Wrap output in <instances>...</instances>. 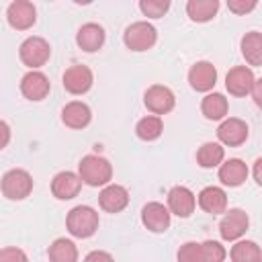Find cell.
<instances>
[{
	"mask_svg": "<svg viewBox=\"0 0 262 262\" xmlns=\"http://www.w3.org/2000/svg\"><path fill=\"white\" fill-rule=\"evenodd\" d=\"M78 176L88 186H106L113 178V166L106 158L88 154L78 164Z\"/></svg>",
	"mask_w": 262,
	"mask_h": 262,
	"instance_id": "obj_1",
	"label": "cell"
},
{
	"mask_svg": "<svg viewBox=\"0 0 262 262\" xmlns=\"http://www.w3.org/2000/svg\"><path fill=\"white\" fill-rule=\"evenodd\" d=\"M66 227L74 237H80V239L92 237L98 229V213L88 205H78L70 209L66 217Z\"/></svg>",
	"mask_w": 262,
	"mask_h": 262,
	"instance_id": "obj_2",
	"label": "cell"
},
{
	"mask_svg": "<svg viewBox=\"0 0 262 262\" xmlns=\"http://www.w3.org/2000/svg\"><path fill=\"white\" fill-rule=\"evenodd\" d=\"M0 190L8 201H25L33 192V176L23 168H12L4 172Z\"/></svg>",
	"mask_w": 262,
	"mask_h": 262,
	"instance_id": "obj_3",
	"label": "cell"
},
{
	"mask_svg": "<svg viewBox=\"0 0 262 262\" xmlns=\"http://www.w3.org/2000/svg\"><path fill=\"white\" fill-rule=\"evenodd\" d=\"M123 41H125L127 49H131V51H147L156 45L158 31L147 20H135L125 29Z\"/></svg>",
	"mask_w": 262,
	"mask_h": 262,
	"instance_id": "obj_4",
	"label": "cell"
},
{
	"mask_svg": "<svg viewBox=\"0 0 262 262\" xmlns=\"http://www.w3.org/2000/svg\"><path fill=\"white\" fill-rule=\"evenodd\" d=\"M18 57L20 61L31 68V70H39L41 66H45L51 57V45L43 39V37H27L20 47H18Z\"/></svg>",
	"mask_w": 262,
	"mask_h": 262,
	"instance_id": "obj_5",
	"label": "cell"
},
{
	"mask_svg": "<svg viewBox=\"0 0 262 262\" xmlns=\"http://www.w3.org/2000/svg\"><path fill=\"white\" fill-rule=\"evenodd\" d=\"M250 227V217L244 209H229L219 221V235L225 242H237Z\"/></svg>",
	"mask_w": 262,
	"mask_h": 262,
	"instance_id": "obj_6",
	"label": "cell"
},
{
	"mask_svg": "<svg viewBox=\"0 0 262 262\" xmlns=\"http://www.w3.org/2000/svg\"><path fill=\"white\" fill-rule=\"evenodd\" d=\"M61 82H63L66 92H70V94H74V96H80V94H86V92L92 88V84H94V74H92V70H90L88 66H84V63H74V66H70V68L63 72Z\"/></svg>",
	"mask_w": 262,
	"mask_h": 262,
	"instance_id": "obj_7",
	"label": "cell"
},
{
	"mask_svg": "<svg viewBox=\"0 0 262 262\" xmlns=\"http://www.w3.org/2000/svg\"><path fill=\"white\" fill-rule=\"evenodd\" d=\"M143 104H145V108H147L151 115L160 117V115H166V113H170V111L174 108L176 96H174V92H172L168 86H164V84H154V86H149V88L145 90V94H143Z\"/></svg>",
	"mask_w": 262,
	"mask_h": 262,
	"instance_id": "obj_8",
	"label": "cell"
},
{
	"mask_svg": "<svg viewBox=\"0 0 262 262\" xmlns=\"http://www.w3.org/2000/svg\"><path fill=\"white\" fill-rule=\"evenodd\" d=\"M168 211L170 215H176V217H190L194 213V207H196V196L194 192L188 188V186H172L168 190Z\"/></svg>",
	"mask_w": 262,
	"mask_h": 262,
	"instance_id": "obj_9",
	"label": "cell"
},
{
	"mask_svg": "<svg viewBox=\"0 0 262 262\" xmlns=\"http://www.w3.org/2000/svg\"><path fill=\"white\" fill-rule=\"evenodd\" d=\"M172 215L168 211L166 205L158 203V201H149L143 205L141 209V223L151 231V233H164L170 227Z\"/></svg>",
	"mask_w": 262,
	"mask_h": 262,
	"instance_id": "obj_10",
	"label": "cell"
},
{
	"mask_svg": "<svg viewBox=\"0 0 262 262\" xmlns=\"http://www.w3.org/2000/svg\"><path fill=\"white\" fill-rule=\"evenodd\" d=\"M6 20L16 31H27L37 20V10L29 0H14L6 8Z\"/></svg>",
	"mask_w": 262,
	"mask_h": 262,
	"instance_id": "obj_11",
	"label": "cell"
},
{
	"mask_svg": "<svg viewBox=\"0 0 262 262\" xmlns=\"http://www.w3.org/2000/svg\"><path fill=\"white\" fill-rule=\"evenodd\" d=\"M254 82H256V76H254L252 68H248V66H235L225 76V88H227V92L231 96H237V98L248 96L250 90H252V86H254Z\"/></svg>",
	"mask_w": 262,
	"mask_h": 262,
	"instance_id": "obj_12",
	"label": "cell"
},
{
	"mask_svg": "<svg viewBox=\"0 0 262 262\" xmlns=\"http://www.w3.org/2000/svg\"><path fill=\"white\" fill-rule=\"evenodd\" d=\"M217 139L221 145L237 147L248 139V125L237 117H227L217 127Z\"/></svg>",
	"mask_w": 262,
	"mask_h": 262,
	"instance_id": "obj_13",
	"label": "cell"
},
{
	"mask_svg": "<svg viewBox=\"0 0 262 262\" xmlns=\"http://www.w3.org/2000/svg\"><path fill=\"white\" fill-rule=\"evenodd\" d=\"M49 90H51V82H49V78H47L43 72H39V70L27 72V74L23 76V80H20V92H23V96L29 98V100H35V102H37V100H43V98H47Z\"/></svg>",
	"mask_w": 262,
	"mask_h": 262,
	"instance_id": "obj_14",
	"label": "cell"
},
{
	"mask_svg": "<svg viewBox=\"0 0 262 262\" xmlns=\"http://www.w3.org/2000/svg\"><path fill=\"white\" fill-rule=\"evenodd\" d=\"M217 82V68L211 61H196L188 70V84L196 92H209L213 90Z\"/></svg>",
	"mask_w": 262,
	"mask_h": 262,
	"instance_id": "obj_15",
	"label": "cell"
},
{
	"mask_svg": "<svg viewBox=\"0 0 262 262\" xmlns=\"http://www.w3.org/2000/svg\"><path fill=\"white\" fill-rule=\"evenodd\" d=\"M248 174H250V170H248L246 162H244V160H239V158L223 160V162L219 164V172H217V176H219L221 184H223V186H229V188L242 186V184L246 182Z\"/></svg>",
	"mask_w": 262,
	"mask_h": 262,
	"instance_id": "obj_16",
	"label": "cell"
},
{
	"mask_svg": "<svg viewBox=\"0 0 262 262\" xmlns=\"http://www.w3.org/2000/svg\"><path fill=\"white\" fill-rule=\"evenodd\" d=\"M82 188V180L76 172H70V170H63V172H57L51 180V194L59 201H70L74 196H78Z\"/></svg>",
	"mask_w": 262,
	"mask_h": 262,
	"instance_id": "obj_17",
	"label": "cell"
},
{
	"mask_svg": "<svg viewBox=\"0 0 262 262\" xmlns=\"http://www.w3.org/2000/svg\"><path fill=\"white\" fill-rule=\"evenodd\" d=\"M98 205L106 213H121L129 205V192L121 184H106L98 194Z\"/></svg>",
	"mask_w": 262,
	"mask_h": 262,
	"instance_id": "obj_18",
	"label": "cell"
},
{
	"mask_svg": "<svg viewBox=\"0 0 262 262\" xmlns=\"http://www.w3.org/2000/svg\"><path fill=\"white\" fill-rule=\"evenodd\" d=\"M104 39H106V33H104V29L98 23H86L76 33V43L86 53L98 51L104 45Z\"/></svg>",
	"mask_w": 262,
	"mask_h": 262,
	"instance_id": "obj_19",
	"label": "cell"
},
{
	"mask_svg": "<svg viewBox=\"0 0 262 262\" xmlns=\"http://www.w3.org/2000/svg\"><path fill=\"white\" fill-rule=\"evenodd\" d=\"M196 203L205 213L221 215L227 211V192L221 186H205L196 194Z\"/></svg>",
	"mask_w": 262,
	"mask_h": 262,
	"instance_id": "obj_20",
	"label": "cell"
},
{
	"mask_svg": "<svg viewBox=\"0 0 262 262\" xmlns=\"http://www.w3.org/2000/svg\"><path fill=\"white\" fill-rule=\"evenodd\" d=\"M61 121L70 129H84L92 121V111L82 100H72L61 108Z\"/></svg>",
	"mask_w": 262,
	"mask_h": 262,
	"instance_id": "obj_21",
	"label": "cell"
},
{
	"mask_svg": "<svg viewBox=\"0 0 262 262\" xmlns=\"http://www.w3.org/2000/svg\"><path fill=\"white\" fill-rule=\"evenodd\" d=\"M227 111H229V102L221 92H209L201 100V113L209 121H223L227 117Z\"/></svg>",
	"mask_w": 262,
	"mask_h": 262,
	"instance_id": "obj_22",
	"label": "cell"
},
{
	"mask_svg": "<svg viewBox=\"0 0 262 262\" xmlns=\"http://www.w3.org/2000/svg\"><path fill=\"white\" fill-rule=\"evenodd\" d=\"M225 160V149L221 143L217 141H207L196 149V164L205 170L209 168H217L221 162Z\"/></svg>",
	"mask_w": 262,
	"mask_h": 262,
	"instance_id": "obj_23",
	"label": "cell"
},
{
	"mask_svg": "<svg viewBox=\"0 0 262 262\" xmlns=\"http://www.w3.org/2000/svg\"><path fill=\"white\" fill-rule=\"evenodd\" d=\"M49 262H78V248L68 237H57L47 250Z\"/></svg>",
	"mask_w": 262,
	"mask_h": 262,
	"instance_id": "obj_24",
	"label": "cell"
},
{
	"mask_svg": "<svg viewBox=\"0 0 262 262\" xmlns=\"http://www.w3.org/2000/svg\"><path fill=\"white\" fill-rule=\"evenodd\" d=\"M242 55L250 66H262V35L258 31H250L242 37Z\"/></svg>",
	"mask_w": 262,
	"mask_h": 262,
	"instance_id": "obj_25",
	"label": "cell"
},
{
	"mask_svg": "<svg viewBox=\"0 0 262 262\" xmlns=\"http://www.w3.org/2000/svg\"><path fill=\"white\" fill-rule=\"evenodd\" d=\"M219 10L217 0H188L186 2V14L194 23H207L211 20Z\"/></svg>",
	"mask_w": 262,
	"mask_h": 262,
	"instance_id": "obj_26",
	"label": "cell"
},
{
	"mask_svg": "<svg viewBox=\"0 0 262 262\" xmlns=\"http://www.w3.org/2000/svg\"><path fill=\"white\" fill-rule=\"evenodd\" d=\"M231 262H262L260 246L252 239H237L229 252Z\"/></svg>",
	"mask_w": 262,
	"mask_h": 262,
	"instance_id": "obj_27",
	"label": "cell"
},
{
	"mask_svg": "<svg viewBox=\"0 0 262 262\" xmlns=\"http://www.w3.org/2000/svg\"><path fill=\"white\" fill-rule=\"evenodd\" d=\"M164 131V123H162V117H156V115H147L143 119L137 121L135 125V133L141 141H156Z\"/></svg>",
	"mask_w": 262,
	"mask_h": 262,
	"instance_id": "obj_28",
	"label": "cell"
},
{
	"mask_svg": "<svg viewBox=\"0 0 262 262\" xmlns=\"http://www.w3.org/2000/svg\"><path fill=\"white\" fill-rule=\"evenodd\" d=\"M225 256H227V252L221 246V242L207 239L201 244V262H223Z\"/></svg>",
	"mask_w": 262,
	"mask_h": 262,
	"instance_id": "obj_29",
	"label": "cell"
},
{
	"mask_svg": "<svg viewBox=\"0 0 262 262\" xmlns=\"http://www.w3.org/2000/svg\"><path fill=\"white\" fill-rule=\"evenodd\" d=\"M170 2L168 0H139V10L147 18H160L168 12Z\"/></svg>",
	"mask_w": 262,
	"mask_h": 262,
	"instance_id": "obj_30",
	"label": "cell"
},
{
	"mask_svg": "<svg viewBox=\"0 0 262 262\" xmlns=\"http://www.w3.org/2000/svg\"><path fill=\"white\" fill-rule=\"evenodd\" d=\"M178 262H201V244L199 242H186L178 248L176 254Z\"/></svg>",
	"mask_w": 262,
	"mask_h": 262,
	"instance_id": "obj_31",
	"label": "cell"
},
{
	"mask_svg": "<svg viewBox=\"0 0 262 262\" xmlns=\"http://www.w3.org/2000/svg\"><path fill=\"white\" fill-rule=\"evenodd\" d=\"M0 262H29V256L25 254V250L16 246H8L0 250Z\"/></svg>",
	"mask_w": 262,
	"mask_h": 262,
	"instance_id": "obj_32",
	"label": "cell"
},
{
	"mask_svg": "<svg viewBox=\"0 0 262 262\" xmlns=\"http://www.w3.org/2000/svg\"><path fill=\"white\" fill-rule=\"evenodd\" d=\"M256 4H258L256 0H229V2H227V8H229L231 12H235V14H246V12L254 10Z\"/></svg>",
	"mask_w": 262,
	"mask_h": 262,
	"instance_id": "obj_33",
	"label": "cell"
},
{
	"mask_svg": "<svg viewBox=\"0 0 262 262\" xmlns=\"http://www.w3.org/2000/svg\"><path fill=\"white\" fill-rule=\"evenodd\" d=\"M84 262H115V258L104 250H92L86 254Z\"/></svg>",
	"mask_w": 262,
	"mask_h": 262,
	"instance_id": "obj_34",
	"label": "cell"
},
{
	"mask_svg": "<svg viewBox=\"0 0 262 262\" xmlns=\"http://www.w3.org/2000/svg\"><path fill=\"white\" fill-rule=\"evenodd\" d=\"M10 135H12V133H10L8 123L0 119V149H4V147L10 143Z\"/></svg>",
	"mask_w": 262,
	"mask_h": 262,
	"instance_id": "obj_35",
	"label": "cell"
},
{
	"mask_svg": "<svg viewBox=\"0 0 262 262\" xmlns=\"http://www.w3.org/2000/svg\"><path fill=\"white\" fill-rule=\"evenodd\" d=\"M250 96H252L254 102L260 106V102H262V80L256 78V82H254V86H252V90H250Z\"/></svg>",
	"mask_w": 262,
	"mask_h": 262,
	"instance_id": "obj_36",
	"label": "cell"
},
{
	"mask_svg": "<svg viewBox=\"0 0 262 262\" xmlns=\"http://www.w3.org/2000/svg\"><path fill=\"white\" fill-rule=\"evenodd\" d=\"M254 182L260 186L262 184V158H258L254 162Z\"/></svg>",
	"mask_w": 262,
	"mask_h": 262,
	"instance_id": "obj_37",
	"label": "cell"
}]
</instances>
